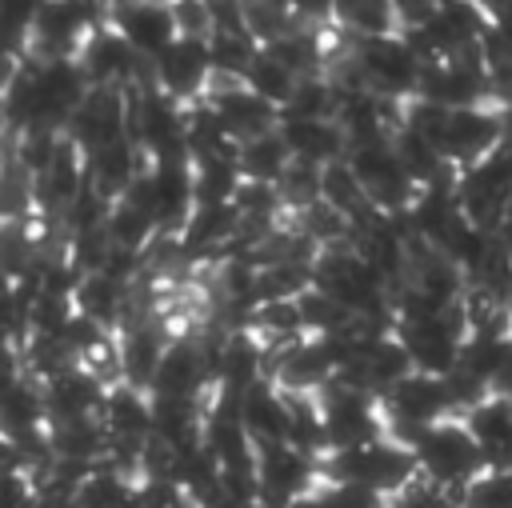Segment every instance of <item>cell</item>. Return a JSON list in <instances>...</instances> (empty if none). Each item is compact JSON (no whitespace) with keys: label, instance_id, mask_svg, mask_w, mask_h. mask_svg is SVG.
Returning <instances> with one entry per match:
<instances>
[{"label":"cell","instance_id":"cell-1","mask_svg":"<svg viewBox=\"0 0 512 508\" xmlns=\"http://www.w3.org/2000/svg\"><path fill=\"white\" fill-rule=\"evenodd\" d=\"M312 288H320L328 300H336L352 320L388 324L392 328V288L356 256V248L328 244L312 256Z\"/></svg>","mask_w":512,"mask_h":508},{"label":"cell","instance_id":"cell-20","mask_svg":"<svg viewBox=\"0 0 512 508\" xmlns=\"http://www.w3.org/2000/svg\"><path fill=\"white\" fill-rule=\"evenodd\" d=\"M276 136L288 148L292 160L324 168L332 160H340L348 152L344 132L336 128V120H300V116H280L276 120Z\"/></svg>","mask_w":512,"mask_h":508},{"label":"cell","instance_id":"cell-13","mask_svg":"<svg viewBox=\"0 0 512 508\" xmlns=\"http://www.w3.org/2000/svg\"><path fill=\"white\" fill-rule=\"evenodd\" d=\"M200 100L212 108V116L220 120V128H224V136L232 144L252 140L260 132H272L276 120H280V112L268 100H260L256 92H248L244 80H220V76H212Z\"/></svg>","mask_w":512,"mask_h":508},{"label":"cell","instance_id":"cell-22","mask_svg":"<svg viewBox=\"0 0 512 508\" xmlns=\"http://www.w3.org/2000/svg\"><path fill=\"white\" fill-rule=\"evenodd\" d=\"M236 236V208L232 204H196L184 220V228L176 232V244L184 252V260L208 256V252H228Z\"/></svg>","mask_w":512,"mask_h":508},{"label":"cell","instance_id":"cell-31","mask_svg":"<svg viewBox=\"0 0 512 508\" xmlns=\"http://www.w3.org/2000/svg\"><path fill=\"white\" fill-rule=\"evenodd\" d=\"M44 8V0H0V16L8 20V24H16V28H32V20H36V12Z\"/></svg>","mask_w":512,"mask_h":508},{"label":"cell","instance_id":"cell-35","mask_svg":"<svg viewBox=\"0 0 512 508\" xmlns=\"http://www.w3.org/2000/svg\"><path fill=\"white\" fill-rule=\"evenodd\" d=\"M8 292H12V280H8V276H4V272H0V300H4V296H8Z\"/></svg>","mask_w":512,"mask_h":508},{"label":"cell","instance_id":"cell-10","mask_svg":"<svg viewBox=\"0 0 512 508\" xmlns=\"http://www.w3.org/2000/svg\"><path fill=\"white\" fill-rule=\"evenodd\" d=\"M416 100H428L436 108H476L488 104V72H484V56L464 52V56H444V60H428L420 68L416 80Z\"/></svg>","mask_w":512,"mask_h":508},{"label":"cell","instance_id":"cell-28","mask_svg":"<svg viewBox=\"0 0 512 508\" xmlns=\"http://www.w3.org/2000/svg\"><path fill=\"white\" fill-rule=\"evenodd\" d=\"M332 112H336V88L324 72L296 80L292 96L280 108V116H300V120H332Z\"/></svg>","mask_w":512,"mask_h":508},{"label":"cell","instance_id":"cell-32","mask_svg":"<svg viewBox=\"0 0 512 508\" xmlns=\"http://www.w3.org/2000/svg\"><path fill=\"white\" fill-rule=\"evenodd\" d=\"M284 508H332V500H328V492H324V480H320L316 488H308V492L292 496Z\"/></svg>","mask_w":512,"mask_h":508},{"label":"cell","instance_id":"cell-21","mask_svg":"<svg viewBox=\"0 0 512 508\" xmlns=\"http://www.w3.org/2000/svg\"><path fill=\"white\" fill-rule=\"evenodd\" d=\"M460 420L472 432V440L480 444L488 468H512V400L488 392Z\"/></svg>","mask_w":512,"mask_h":508},{"label":"cell","instance_id":"cell-25","mask_svg":"<svg viewBox=\"0 0 512 508\" xmlns=\"http://www.w3.org/2000/svg\"><path fill=\"white\" fill-rule=\"evenodd\" d=\"M332 28H340L348 40L384 36L400 32V16L392 0H332Z\"/></svg>","mask_w":512,"mask_h":508},{"label":"cell","instance_id":"cell-2","mask_svg":"<svg viewBox=\"0 0 512 508\" xmlns=\"http://www.w3.org/2000/svg\"><path fill=\"white\" fill-rule=\"evenodd\" d=\"M412 460H416V476H424L428 484L456 492V496L464 484H472L488 468L480 444L472 440V432L464 428L460 416H444V420L428 424L412 440Z\"/></svg>","mask_w":512,"mask_h":508},{"label":"cell","instance_id":"cell-23","mask_svg":"<svg viewBox=\"0 0 512 508\" xmlns=\"http://www.w3.org/2000/svg\"><path fill=\"white\" fill-rule=\"evenodd\" d=\"M44 444H48V456L52 460L84 464V468H96L104 460V452H108V436H104V428H100L96 416L48 424L44 428Z\"/></svg>","mask_w":512,"mask_h":508},{"label":"cell","instance_id":"cell-18","mask_svg":"<svg viewBox=\"0 0 512 508\" xmlns=\"http://www.w3.org/2000/svg\"><path fill=\"white\" fill-rule=\"evenodd\" d=\"M104 380L92 376L88 368H68L52 380L40 384V400H44V420L48 424H60V420H84V416H96L100 404H104Z\"/></svg>","mask_w":512,"mask_h":508},{"label":"cell","instance_id":"cell-4","mask_svg":"<svg viewBox=\"0 0 512 508\" xmlns=\"http://www.w3.org/2000/svg\"><path fill=\"white\" fill-rule=\"evenodd\" d=\"M348 64H352L360 88L380 96V100H408V96H416L420 60H416V52L408 48V40L400 32L348 40Z\"/></svg>","mask_w":512,"mask_h":508},{"label":"cell","instance_id":"cell-5","mask_svg":"<svg viewBox=\"0 0 512 508\" xmlns=\"http://www.w3.org/2000/svg\"><path fill=\"white\" fill-rule=\"evenodd\" d=\"M344 164L352 168V176H356V184L364 192V204L376 216H404L408 204L416 200V184L408 180V172L396 160V152H392L388 140L352 144L344 152Z\"/></svg>","mask_w":512,"mask_h":508},{"label":"cell","instance_id":"cell-9","mask_svg":"<svg viewBox=\"0 0 512 508\" xmlns=\"http://www.w3.org/2000/svg\"><path fill=\"white\" fill-rule=\"evenodd\" d=\"M500 140H504L500 108L496 104H476V108H452V112H444V120H440V128L432 136V148L456 172H464L476 160H484Z\"/></svg>","mask_w":512,"mask_h":508},{"label":"cell","instance_id":"cell-3","mask_svg":"<svg viewBox=\"0 0 512 508\" xmlns=\"http://www.w3.org/2000/svg\"><path fill=\"white\" fill-rule=\"evenodd\" d=\"M320 480H328V484H364V488L392 500L404 484L416 480V460H412V448L380 436V440L320 456Z\"/></svg>","mask_w":512,"mask_h":508},{"label":"cell","instance_id":"cell-7","mask_svg":"<svg viewBox=\"0 0 512 508\" xmlns=\"http://www.w3.org/2000/svg\"><path fill=\"white\" fill-rule=\"evenodd\" d=\"M316 404H320V428H324V456L384 436L380 404H376V396H368L360 388L328 380L316 392Z\"/></svg>","mask_w":512,"mask_h":508},{"label":"cell","instance_id":"cell-11","mask_svg":"<svg viewBox=\"0 0 512 508\" xmlns=\"http://www.w3.org/2000/svg\"><path fill=\"white\" fill-rule=\"evenodd\" d=\"M148 80H152L156 92H164L176 104L200 100L208 80H212L204 36H176L160 56L148 60Z\"/></svg>","mask_w":512,"mask_h":508},{"label":"cell","instance_id":"cell-30","mask_svg":"<svg viewBox=\"0 0 512 508\" xmlns=\"http://www.w3.org/2000/svg\"><path fill=\"white\" fill-rule=\"evenodd\" d=\"M324 492L332 500V508H392L388 496L364 488V484H328L324 480Z\"/></svg>","mask_w":512,"mask_h":508},{"label":"cell","instance_id":"cell-26","mask_svg":"<svg viewBox=\"0 0 512 508\" xmlns=\"http://www.w3.org/2000/svg\"><path fill=\"white\" fill-rule=\"evenodd\" d=\"M188 168H192V196H196V204H232V196L240 188L236 152L196 156V160H188Z\"/></svg>","mask_w":512,"mask_h":508},{"label":"cell","instance_id":"cell-14","mask_svg":"<svg viewBox=\"0 0 512 508\" xmlns=\"http://www.w3.org/2000/svg\"><path fill=\"white\" fill-rule=\"evenodd\" d=\"M320 484V460L304 456L292 444L256 448V492L264 508H284L292 496Z\"/></svg>","mask_w":512,"mask_h":508},{"label":"cell","instance_id":"cell-24","mask_svg":"<svg viewBox=\"0 0 512 508\" xmlns=\"http://www.w3.org/2000/svg\"><path fill=\"white\" fill-rule=\"evenodd\" d=\"M288 164H292V156H288V148L280 144L276 128L236 144V172H240V180H248V184H268V188H276V180L284 176Z\"/></svg>","mask_w":512,"mask_h":508},{"label":"cell","instance_id":"cell-33","mask_svg":"<svg viewBox=\"0 0 512 508\" xmlns=\"http://www.w3.org/2000/svg\"><path fill=\"white\" fill-rule=\"evenodd\" d=\"M492 392H496V396H504V400H512V340H508L504 364H500V372H496V380H492Z\"/></svg>","mask_w":512,"mask_h":508},{"label":"cell","instance_id":"cell-15","mask_svg":"<svg viewBox=\"0 0 512 508\" xmlns=\"http://www.w3.org/2000/svg\"><path fill=\"white\" fill-rule=\"evenodd\" d=\"M124 136H128V120H124V92L120 88H88L64 124V140L80 156H92L96 148L124 140Z\"/></svg>","mask_w":512,"mask_h":508},{"label":"cell","instance_id":"cell-29","mask_svg":"<svg viewBox=\"0 0 512 508\" xmlns=\"http://www.w3.org/2000/svg\"><path fill=\"white\" fill-rule=\"evenodd\" d=\"M456 508H512V468H484L460 488Z\"/></svg>","mask_w":512,"mask_h":508},{"label":"cell","instance_id":"cell-6","mask_svg":"<svg viewBox=\"0 0 512 508\" xmlns=\"http://www.w3.org/2000/svg\"><path fill=\"white\" fill-rule=\"evenodd\" d=\"M376 404H380V416H384V436L404 444V448H412V440L428 424L452 416L440 376H424V372H408L384 396H376Z\"/></svg>","mask_w":512,"mask_h":508},{"label":"cell","instance_id":"cell-17","mask_svg":"<svg viewBox=\"0 0 512 508\" xmlns=\"http://www.w3.org/2000/svg\"><path fill=\"white\" fill-rule=\"evenodd\" d=\"M96 420H100L108 444L140 448L152 436V404H148V392H140L132 384H120V380L108 384Z\"/></svg>","mask_w":512,"mask_h":508},{"label":"cell","instance_id":"cell-34","mask_svg":"<svg viewBox=\"0 0 512 508\" xmlns=\"http://www.w3.org/2000/svg\"><path fill=\"white\" fill-rule=\"evenodd\" d=\"M212 508H264L260 500H216Z\"/></svg>","mask_w":512,"mask_h":508},{"label":"cell","instance_id":"cell-16","mask_svg":"<svg viewBox=\"0 0 512 508\" xmlns=\"http://www.w3.org/2000/svg\"><path fill=\"white\" fill-rule=\"evenodd\" d=\"M212 388V372L208 360L200 352L196 336H172L152 380H148V396L160 400H204Z\"/></svg>","mask_w":512,"mask_h":508},{"label":"cell","instance_id":"cell-27","mask_svg":"<svg viewBox=\"0 0 512 508\" xmlns=\"http://www.w3.org/2000/svg\"><path fill=\"white\" fill-rule=\"evenodd\" d=\"M244 88L256 92L260 100H268V104L280 112L284 100H288L292 88H296V76H292L276 56H268L264 48H256V56H252L248 68H244Z\"/></svg>","mask_w":512,"mask_h":508},{"label":"cell","instance_id":"cell-8","mask_svg":"<svg viewBox=\"0 0 512 508\" xmlns=\"http://www.w3.org/2000/svg\"><path fill=\"white\" fill-rule=\"evenodd\" d=\"M392 336L400 340V348L408 352L412 372L424 376H444L456 368L460 356V340H464V312L460 304L424 316V320H408V324H392Z\"/></svg>","mask_w":512,"mask_h":508},{"label":"cell","instance_id":"cell-19","mask_svg":"<svg viewBox=\"0 0 512 508\" xmlns=\"http://www.w3.org/2000/svg\"><path fill=\"white\" fill-rule=\"evenodd\" d=\"M236 416H240L252 448H272V444L288 440V400L268 376L248 384L236 396Z\"/></svg>","mask_w":512,"mask_h":508},{"label":"cell","instance_id":"cell-12","mask_svg":"<svg viewBox=\"0 0 512 508\" xmlns=\"http://www.w3.org/2000/svg\"><path fill=\"white\" fill-rule=\"evenodd\" d=\"M104 24H108L140 60L160 56V52L180 36V32H176L172 4H160V0H116V4H104Z\"/></svg>","mask_w":512,"mask_h":508}]
</instances>
